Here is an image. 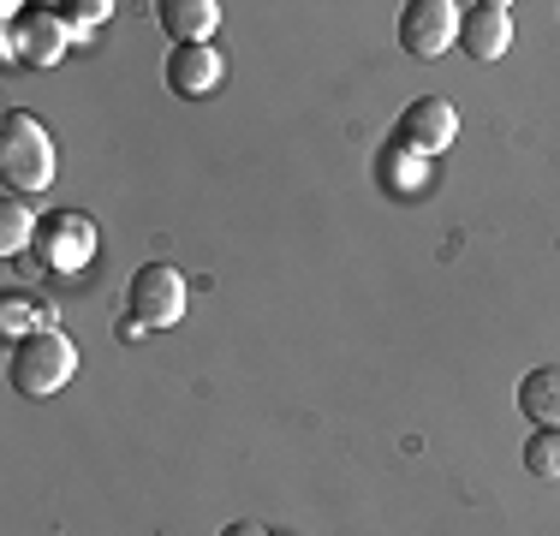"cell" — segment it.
Listing matches in <instances>:
<instances>
[{"instance_id": "1", "label": "cell", "mask_w": 560, "mask_h": 536, "mask_svg": "<svg viewBox=\"0 0 560 536\" xmlns=\"http://www.w3.org/2000/svg\"><path fill=\"white\" fill-rule=\"evenodd\" d=\"M72 375H78V346L60 328H36L7 352V382L24 399H55Z\"/></svg>"}, {"instance_id": "2", "label": "cell", "mask_w": 560, "mask_h": 536, "mask_svg": "<svg viewBox=\"0 0 560 536\" xmlns=\"http://www.w3.org/2000/svg\"><path fill=\"white\" fill-rule=\"evenodd\" d=\"M0 173H7L12 191H48L55 185V138L24 107H7V119H0Z\"/></svg>"}, {"instance_id": "3", "label": "cell", "mask_w": 560, "mask_h": 536, "mask_svg": "<svg viewBox=\"0 0 560 536\" xmlns=\"http://www.w3.org/2000/svg\"><path fill=\"white\" fill-rule=\"evenodd\" d=\"M96 221H90L84 209H55L36 221V268L43 275H84L90 263H96Z\"/></svg>"}, {"instance_id": "4", "label": "cell", "mask_w": 560, "mask_h": 536, "mask_svg": "<svg viewBox=\"0 0 560 536\" xmlns=\"http://www.w3.org/2000/svg\"><path fill=\"white\" fill-rule=\"evenodd\" d=\"M66 48H72V31H66V19L55 7H7V36H0V54H7L12 66H60Z\"/></svg>"}, {"instance_id": "5", "label": "cell", "mask_w": 560, "mask_h": 536, "mask_svg": "<svg viewBox=\"0 0 560 536\" xmlns=\"http://www.w3.org/2000/svg\"><path fill=\"white\" fill-rule=\"evenodd\" d=\"M126 316H138L143 328H173L185 316V275L173 263H143L126 287Z\"/></svg>"}, {"instance_id": "6", "label": "cell", "mask_w": 560, "mask_h": 536, "mask_svg": "<svg viewBox=\"0 0 560 536\" xmlns=\"http://www.w3.org/2000/svg\"><path fill=\"white\" fill-rule=\"evenodd\" d=\"M459 19L465 12L453 7V0H411V7L399 12V48H406L411 60H442V54L459 43Z\"/></svg>"}, {"instance_id": "7", "label": "cell", "mask_w": 560, "mask_h": 536, "mask_svg": "<svg viewBox=\"0 0 560 536\" xmlns=\"http://www.w3.org/2000/svg\"><path fill=\"white\" fill-rule=\"evenodd\" d=\"M406 150H418V155H442L453 138H459V114H453V102L447 96H418L399 114V131H394Z\"/></svg>"}, {"instance_id": "8", "label": "cell", "mask_w": 560, "mask_h": 536, "mask_svg": "<svg viewBox=\"0 0 560 536\" xmlns=\"http://www.w3.org/2000/svg\"><path fill=\"white\" fill-rule=\"evenodd\" d=\"M221 78H226V54H215L209 43L167 54V90H173V96L203 102V96H215V90H221Z\"/></svg>"}, {"instance_id": "9", "label": "cell", "mask_w": 560, "mask_h": 536, "mask_svg": "<svg viewBox=\"0 0 560 536\" xmlns=\"http://www.w3.org/2000/svg\"><path fill=\"white\" fill-rule=\"evenodd\" d=\"M459 43H465L471 60H501V54L513 48V12H506L501 0H477V7H465Z\"/></svg>"}, {"instance_id": "10", "label": "cell", "mask_w": 560, "mask_h": 536, "mask_svg": "<svg viewBox=\"0 0 560 536\" xmlns=\"http://www.w3.org/2000/svg\"><path fill=\"white\" fill-rule=\"evenodd\" d=\"M155 12H162L173 48H197V43H209V36H215V24H221V7H215V0H162Z\"/></svg>"}, {"instance_id": "11", "label": "cell", "mask_w": 560, "mask_h": 536, "mask_svg": "<svg viewBox=\"0 0 560 536\" xmlns=\"http://www.w3.org/2000/svg\"><path fill=\"white\" fill-rule=\"evenodd\" d=\"M376 179H382V191L388 197H418L423 185H430V155H418V150H406V143H388L376 161Z\"/></svg>"}, {"instance_id": "12", "label": "cell", "mask_w": 560, "mask_h": 536, "mask_svg": "<svg viewBox=\"0 0 560 536\" xmlns=\"http://www.w3.org/2000/svg\"><path fill=\"white\" fill-rule=\"evenodd\" d=\"M518 411L537 429H560V364L530 370L525 382H518Z\"/></svg>"}, {"instance_id": "13", "label": "cell", "mask_w": 560, "mask_h": 536, "mask_svg": "<svg viewBox=\"0 0 560 536\" xmlns=\"http://www.w3.org/2000/svg\"><path fill=\"white\" fill-rule=\"evenodd\" d=\"M36 245V214L24 203H0V250L7 257H19V250Z\"/></svg>"}, {"instance_id": "14", "label": "cell", "mask_w": 560, "mask_h": 536, "mask_svg": "<svg viewBox=\"0 0 560 536\" xmlns=\"http://www.w3.org/2000/svg\"><path fill=\"white\" fill-rule=\"evenodd\" d=\"M525 471L542 482H560V429H537L525 441Z\"/></svg>"}, {"instance_id": "15", "label": "cell", "mask_w": 560, "mask_h": 536, "mask_svg": "<svg viewBox=\"0 0 560 536\" xmlns=\"http://www.w3.org/2000/svg\"><path fill=\"white\" fill-rule=\"evenodd\" d=\"M60 19H66V31H72V43H90V31L96 24H108V0H72V7H55Z\"/></svg>"}, {"instance_id": "16", "label": "cell", "mask_w": 560, "mask_h": 536, "mask_svg": "<svg viewBox=\"0 0 560 536\" xmlns=\"http://www.w3.org/2000/svg\"><path fill=\"white\" fill-rule=\"evenodd\" d=\"M43 328V304H31V299H7L0 304V334H7L12 346L24 340V334H36Z\"/></svg>"}, {"instance_id": "17", "label": "cell", "mask_w": 560, "mask_h": 536, "mask_svg": "<svg viewBox=\"0 0 560 536\" xmlns=\"http://www.w3.org/2000/svg\"><path fill=\"white\" fill-rule=\"evenodd\" d=\"M221 536H275L269 525H257V518H233V525H226Z\"/></svg>"}, {"instance_id": "18", "label": "cell", "mask_w": 560, "mask_h": 536, "mask_svg": "<svg viewBox=\"0 0 560 536\" xmlns=\"http://www.w3.org/2000/svg\"><path fill=\"white\" fill-rule=\"evenodd\" d=\"M114 334H119L126 346H138V340H143V322H138V316H119V328H114Z\"/></svg>"}]
</instances>
